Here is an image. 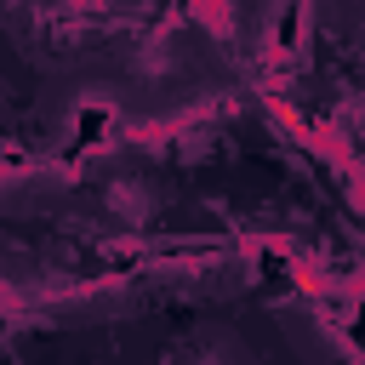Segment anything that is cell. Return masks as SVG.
Masks as SVG:
<instances>
[{
	"instance_id": "1",
	"label": "cell",
	"mask_w": 365,
	"mask_h": 365,
	"mask_svg": "<svg viewBox=\"0 0 365 365\" xmlns=\"http://www.w3.org/2000/svg\"><path fill=\"white\" fill-rule=\"evenodd\" d=\"M160 17V0H0V46L51 74H68L125 51Z\"/></svg>"
},
{
	"instance_id": "2",
	"label": "cell",
	"mask_w": 365,
	"mask_h": 365,
	"mask_svg": "<svg viewBox=\"0 0 365 365\" xmlns=\"http://www.w3.org/2000/svg\"><path fill=\"white\" fill-rule=\"evenodd\" d=\"M342 0H228V40L245 74L302 68Z\"/></svg>"
},
{
	"instance_id": "3",
	"label": "cell",
	"mask_w": 365,
	"mask_h": 365,
	"mask_svg": "<svg viewBox=\"0 0 365 365\" xmlns=\"http://www.w3.org/2000/svg\"><path fill=\"white\" fill-rule=\"evenodd\" d=\"M165 365H268V359H262V348H257L240 325H228V319H200V325H188V331L177 336V348H171Z\"/></svg>"
},
{
	"instance_id": "4",
	"label": "cell",
	"mask_w": 365,
	"mask_h": 365,
	"mask_svg": "<svg viewBox=\"0 0 365 365\" xmlns=\"http://www.w3.org/2000/svg\"><path fill=\"white\" fill-rule=\"evenodd\" d=\"M29 120H34V97H29V86H23V68H17V57L0 46V160L23 148V137H29Z\"/></svg>"
},
{
	"instance_id": "5",
	"label": "cell",
	"mask_w": 365,
	"mask_h": 365,
	"mask_svg": "<svg viewBox=\"0 0 365 365\" xmlns=\"http://www.w3.org/2000/svg\"><path fill=\"white\" fill-rule=\"evenodd\" d=\"M342 17H348V40H354V51L365 63V0H342Z\"/></svg>"
}]
</instances>
